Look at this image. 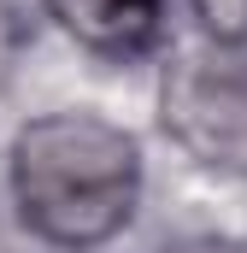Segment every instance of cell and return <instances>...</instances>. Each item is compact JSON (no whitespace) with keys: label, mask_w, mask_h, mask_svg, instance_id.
Listing matches in <instances>:
<instances>
[{"label":"cell","mask_w":247,"mask_h":253,"mask_svg":"<svg viewBox=\"0 0 247 253\" xmlns=\"http://www.w3.org/2000/svg\"><path fill=\"white\" fill-rule=\"evenodd\" d=\"M177 253H247V242H230V236H200V242H183Z\"/></svg>","instance_id":"obj_5"},{"label":"cell","mask_w":247,"mask_h":253,"mask_svg":"<svg viewBox=\"0 0 247 253\" xmlns=\"http://www.w3.org/2000/svg\"><path fill=\"white\" fill-rule=\"evenodd\" d=\"M6 53H12V6L0 0V65H6Z\"/></svg>","instance_id":"obj_6"},{"label":"cell","mask_w":247,"mask_h":253,"mask_svg":"<svg viewBox=\"0 0 247 253\" xmlns=\"http://www.w3.org/2000/svg\"><path fill=\"white\" fill-rule=\"evenodd\" d=\"M159 112L188 159L247 177V47L200 42L177 53L159 88Z\"/></svg>","instance_id":"obj_2"},{"label":"cell","mask_w":247,"mask_h":253,"mask_svg":"<svg viewBox=\"0 0 247 253\" xmlns=\"http://www.w3.org/2000/svg\"><path fill=\"white\" fill-rule=\"evenodd\" d=\"M18 218L53 248H100L135 218L141 153L94 112H53L12 141Z\"/></svg>","instance_id":"obj_1"},{"label":"cell","mask_w":247,"mask_h":253,"mask_svg":"<svg viewBox=\"0 0 247 253\" xmlns=\"http://www.w3.org/2000/svg\"><path fill=\"white\" fill-rule=\"evenodd\" d=\"M47 12L77 47L106 53V59L147 53L165 24V0H47Z\"/></svg>","instance_id":"obj_3"},{"label":"cell","mask_w":247,"mask_h":253,"mask_svg":"<svg viewBox=\"0 0 247 253\" xmlns=\"http://www.w3.org/2000/svg\"><path fill=\"white\" fill-rule=\"evenodd\" d=\"M194 18L206 42H236L247 47V0H194Z\"/></svg>","instance_id":"obj_4"}]
</instances>
